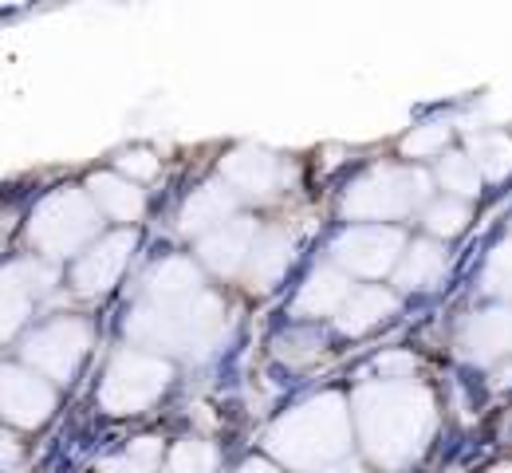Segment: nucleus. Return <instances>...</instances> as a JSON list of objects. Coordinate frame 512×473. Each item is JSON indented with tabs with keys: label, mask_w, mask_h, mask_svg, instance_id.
Masks as SVG:
<instances>
[{
	"label": "nucleus",
	"mask_w": 512,
	"mask_h": 473,
	"mask_svg": "<svg viewBox=\"0 0 512 473\" xmlns=\"http://www.w3.org/2000/svg\"><path fill=\"white\" fill-rule=\"evenodd\" d=\"M402 249L398 229H351L335 241V261L363 276H383Z\"/></svg>",
	"instance_id": "0eeeda50"
},
{
	"label": "nucleus",
	"mask_w": 512,
	"mask_h": 473,
	"mask_svg": "<svg viewBox=\"0 0 512 473\" xmlns=\"http://www.w3.org/2000/svg\"><path fill=\"white\" fill-rule=\"evenodd\" d=\"M225 178L245 190V194H272L276 186V158H268L264 150H237L229 162H225Z\"/></svg>",
	"instance_id": "4468645a"
},
{
	"label": "nucleus",
	"mask_w": 512,
	"mask_h": 473,
	"mask_svg": "<svg viewBox=\"0 0 512 473\" xmlns=\"http://www.w3.org/2000/svg\"><path fill=\"white\" fill-rule=\"evenodd\" d=\"M91 233H95V213L79 194L48 198L32 221V245H40L48 257H64Z\"/></svg>",
	"instance_id": "39448f33"
},
{
	"label": "nucleus",
	"mask_w": 512,
	"mask_h": 473,
	"mask_svg": "<svg viewBox=\"0 0 512 473\" xmlns=\"http://www.w3.org/2000/svg\"><path fill=\"white\" fill-rule=\"evenodd\" d=\"M170 379V367L150 359V355H138V351H123L111 371H107V383H103V406L111 414H134L142 406H150L162 387Z\"/></svg>",
	"instance_id": "20e7f679"
},
{
	"label": "nucleus",
	"mask_w": 512,
	"mask_h": 473,
	"mask_svg": "<svg viewBox=\"0 0 512 473\" xmlns=\"http://www.w3.org/2000/svg\"><path fill=\"white\" fill-rule=\"evenodd\" d=\"M379 371L383 379H402L414 371V359H402V355H390V359H379Z\"/></svg>",
	"instance_id": "cd10ccee"
},
{
	"label": "nucleus",
	"mask_w": 512,
	"mask_h": 473,
	"mask_svg": "<svg viewBox=\"0 0 512 473\" xmlns=\"http://www.w3.org/2000/svg\"><path fill=\"white\" fill-rule=\"evenodd\" d=\"M461 351H465V359H477V363H489L505 351L512 355V308L473 316L461 332Z\"/></svg>",
	"instance_id": "1a4fd4ad"
},
{
	"label": "nucleus",
	"mask_w": 512,
	"mask_h": 473,
	"mask_svg": "<svg viewBox=\"0 0 512 473\" xmlns=\"http://www.w3.org/2000/svg\"><path fill=\"white\" fill-rule=\"evenodd\" d=\"M442 272H446V253L438 245H430V241H418L406 253V265L398 269V284L402 288H430Z\"/></svg>",
	"instance_id": "aec40b11"
},
{
	"label": "nucleus",
	"mask_w": 512,
	"mask_h": 473,
	"mask_svg": "<svg viewBox=\"0 0 512 473\" xmlns=\"http://www.w3.org/2000/svg\"><path fill=\"white\" fill-rule=\"evenodd\" d=\"M4 410L16 426H36L52 410V391L44 379H36L20 367H8L4 371Z\"/></svg>",
	"instance_id": "6e6552de"
},
{
	"label": "nucleus",
	"mask_w": 512,
	"mask_h": 473,
	"mask_svg": "<svg viewBox=\"0 0 512 473\" xmlns=\"http://www.w3.org/2000/svg\"><path fill=\"white\" fill-rule=\"evenodd\" d=\"M241 473H276V470H268V466H260V462H249Z\"/></svg>",
	"instance_id": "c85d7f7f"
},
{
	"label": "nucleus",
	"mask_w": 512,
	"mask_h": 473,
	"mask_svg": "<svg viewBox=\"0 0 512 473\" xmlns=\"http://www.w3.org/2000/svg\"><path fill=\"white\" fill-rule=\"evenodd\" d=\"M465 205L446 198V202H434L426 209V225H430V233H442V237H453V233H461L465 229Z\"/></svg>",
	"instance_id": "b1692460"
},
{
	"label": "nucleus",
	"mask_w": 512,
	"mask_h": 473,
	"mask_svg": "<svg viewBox=\"0 0 512 473\" xmlns=\"http://www.w3.org/2000/svg\"><path fill=\"white\" fill-rule=\"evenodd\" d=\"M489 288L493 292H512V237L497 249V257H493V265H489Z\"/></svg>",
	"instance_id": "a878e982"
},
{
	"label": "nucleus",
	"mask_w": 512,
	"mask_h": 473,
	"mask_svg": "<svg viewBox=\"0 0 512 473\" xmlns=\"http://www.w3.org/2000/svg\"><path fill=\"white\" fill-rule=\"evenodd\" d=\"M493 473H512V466H497Z\"/></svg>",
	"instance_id": "c756f323"
},
{
	"label": "nucleus",
	"mask_w": 512,
	"mask_h": 473,
	"mask_svg": "<svg viewBox=\"0 0 512 473\" xmlns=\"http://www.w3.org/2000/svg\"><path fill=\"white\" fill-rule=\"evenodd\" d=\"M288 257H292V245H288L284 233H264V237H256V249H253V257H249V261H253V265H249L253 288H272V280L284 272Z\"/></svg>",
	"instance_id": "a211bd4d"
},
{
	"label": "nucleus",
	"mask_w": 512,
	"mask_h": 473,
	"mask_svg": "<svg viewBox=\"0 0 512 473\" xmlns=\"http://www.w3.org/2000/svg\"><path fill=\"white\" fill-rule=\"evenodd\" d=\"M48 280H52V272L40 269V265H12V269H8V284H4V308H8V324H4V328H8V332L24 320L32 296L44 292Z\"/></svg>",
	"instance_id": "2eb2a0df"
},
{
	"label": "nucleus",
	"mask_w": 512,
	"mask_h": 473,
	"mask_svg": "<svg viewBox=\"0 0 512 473\" xmlns=\"http://www.w3.org/2000/svg\"><path fill=\"white\" fill-rule=\"evenodd\" d=\"M351 300V284L347 276H339L335 269L312 272V280L304 284L300 300H296V312L300 316H327V312H343Z\"/></svg>",
	"instance_id": "f8f14e48"
},
{
	"label": "nucleus",
	"mask_w": 512,
	"mask_h": 473,
	"mask_svg": "<svg viewBox=\"0 0 512 473\" xmlns=\"http://www.w3.org/2000/svg\"><path fill=\"white\" fill-rule=\"evenodd\" d=\"M83 351H87V328L79 320H60V324H52V328L28 339L24 359L36 371H44L48 379H67L79 367Z\"/></svg>",
	"instance_id": "423d86ee"
},
{
	"label": "nucleus",
	"mask_w": 512,
	"mask_h": 473,
	"mask_svg": "<svg viewBox=\"0 0 512 473\" xmlns=\"http://www.w3.org/2000/svg\"><path fill=\"white\" fill-rule=\"evenodd\" d=\"M150 292H154L158 304H178V300H190L201 292V276L186 261H166L150 276Z\"/></svg>",
	"instance_id": "6ab92c4d"
},
{
	"label": "nucleus",
	"mask_w": 512,
	"mask_h": 473,
	"mask_svg": "<svg viewBox=\"0 0 512 473\" xmlns=\"http://www.w3.org/2000/svg\"><path fill=\"white\" fill-rule=\"evenodd\" d=\"M119 166L127 170V174H154V158L146 154V150H134V154H127V158H119Z\"/></svg>",
	"instance_id": "bb28decb"
},
{
	"label": "nucleus",
	"mask_w": 512,
	"mask_h": 473,
	"mask_svg": "<svg viewBox=\"0 0 512 473\" xmlns=\"http://www.w3.org/2000/svg\"><path fill=\"white\" fill-rule=\"evenodd\" d=\"M229 209H233V194H229V186H221V182L201 186L190 202H186V209H182V229L193 233V229L217 225V221H225V213H229Z\"/></svg>",
	"instance_id": "f3484780"
},
{
	"label": "nucleus",
	"mask_w": 512,
	"mask_h": 473,
	"mask_svg": "<svg viewBox=\"0 0 512 473\" xmlns=\"http://www.w3.org/2000/svg\"><path fill=\"white\" fill-rule=\"evenodd\" d=\"M473 162L485 178H505L512 170V138L509 135H477L473 138Z\"/></svg>",
	"instance_id": "412c9836"
},
{
	"label": "nucleus",
	"mask_w": 512,
	"mask_h": 473,
	"mask_svg": "<svg viewBox=\"0 0 512 473\" xmlns=\"http://www.w3.org/2000/svg\"><path fill=\"white\" fill-rule=\"evenodd\" d=\"M422 198H426V174H418V170H371L347 194L343 213L347 217H363V221L402 217Z\"/></svg>",
	"instance_id": "7ed1b4c3"
},
{
	"label": "nucleus",
	"mask_w": 512,
	"mask_h": 473,
	"mask_svg": "<svg viewBox=\"0 0 512 473\" xmlns=\"http://www.w3.org/2000/svg\"><path fill=\"white\" fill-rule=\"evenodd\" d=\"M438 174H442V186L453 190V194H461V198L477 194V162H473V158H465V154H446Z\"/></svg>",
	"instance_id": "4be33fe9"
},
{
	"label": "nucleus",
	"mask_w": 512,
	"mask_h": 473,
	"mask_svg": "<svg viewBox=\"0 0 512 473\" xmlns=\"http://www.w3.org/2000/svg\"><path fill=\"white\" fill-rule=\"evenodd\" d=\"M134 245L130 233H115L107 241H99L79 265H75V288L79 292H103L115 284V276L123 272V261H127V249Z\"/></svg>",
	"instance_id": "9d476101"
},
{
	"label": "nucleus",
	"mask_w": 512,
	"mask_h": 473,
	"mask_svg": "<svg viewBox=\"0 0 512 473\" xmlns=\"http://www.w3.org/2000/svg\"><path fill=\"white\" fill-rule=\"evenodd\" d=\"M91 194H95V202H99L103 213H111L119 221H134L142 213V190L134 182L115 178V174H95L91 178Z\"/></svg>",
	"instance_id": "dca6fc26"
},
{
	"label": "nucleus",
	"mask_w": 512,
	"mask_h": 473,
	"mask_svg": "<svg viewBox=\"0 0 512 473\" xmlns=\"http://www.w3.org/2000/svg\"><path fill=\"white\" fill-rule=\"evenodd\" d=\"M343 446H347V410L339 399L300 406L292 418H284L272 430V450L300 470L339 458Z\"/></svg>",
	"instance_id": "f03ea898"
},
{
	"label": "nucleus",
	"mask_w": 512,
	"mask_h": 473,
	"mask_svg": "<svg viewBox=\"0 0 512 473\" xmlns=\"http://www.w3.org/2000/svg\"><path fill=\"white\" fill-rule=\"evenodd\" d=\"M390 312H394V296L390 292H383V288H359V292H351L347 308L339 312V328L347 336H363L379 320H386Z\"/></svg>",
	"instance_id": "ddd939ff"
},
{
	"label": "nucleus",
	"mask_w": 512,
	"mask_h": 473,
	"mask_svg": "<svg viewBox=\"0 0 512 473\" xmlns=\"http://www.w3.org/2000/svg\"><path fill=\"white\" fill-rule=\"evenodd\" d=\"M359 430L367 450L383 462V466H398L406 462L426 430H430V399L414 387H367L359 395Z\"/></svg>",
	"instance_id": "f257e3e1"
},
{
	"label": "nucleus",
	"mask_w": 512,
	"mask_h": 473,
	"mask_svg": "<svg viewBox=\"0 0 512 473\" xmlns=\"http://www.w3.org/2000/svg\"><path fill=\"white\" fill-rule=\"evenodd\" d=\"M449 131L446 127H438V123H430V127H422V131H414V135L402 142V150L406 154H414V158H422V154H438L442 146H446Z\"/></svg>",
	"instance_id": "393cba45"
},
{
	"label": "nucleus",
	"mask_w": 512,
	"mask_h": 473,
	"mask_svg": "<svg viewBox=\"0 0 512 473\" xmlns=\"http://www.w3.org/2000/svg\"><path fill=\"white\" fill-rule=\"evenodd\" d=\"M253 221L237 217V221H225L217 233H209L201 241V257L213 265L217 272H237L245 265V257H253L256 237H253Z\"/></svg>",
	"instance_id": "9b49d317"
},
{
	"label": "nucleus",
	"mask_w": 512,
	"mask_h": 473,
	"mask_svg": "<svg viewBox=\"0 0 512 473\" xmlns=\"http://www.w3.org/2000/svg\"><path fill=\"white\" fill-rule=\"evenodd\" d=\"M170 470L174 473H213V450L205 442H182L170 454Z\"/></svg>",
	"instance_id": "5701e85b"
}]
</instances>
